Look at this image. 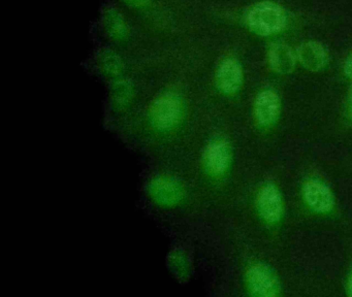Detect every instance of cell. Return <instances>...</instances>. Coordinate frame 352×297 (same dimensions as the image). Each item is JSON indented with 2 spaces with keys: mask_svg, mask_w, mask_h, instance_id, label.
Here are the masks:
<instances>
[{
  "mask_svg": "<svg viewBox=\"0 0 352 297\" xmlns=\"http://www.w3.org/2000/svg\"><path fill=\"white\" fill-rule=\"evenodd\" d=\"M296 59L306 69L318 72L327 66L329 56L327 50L318 41H305L296 49Z\"/></svg>",
  "mask_w": 352,
  "mask_h": 297,
  "instance_id": "ba28073f",
  "label": "cell"
},
{
  "mask_svg": "<svg viewBox=\"0 0 352 297\" xmlns=\"http://www.w3.org/2000/svg\"><path fill=\"white\" fill-rule=\"evenodd\" d=\"M344 72H345L346 76L352 80V53L348 56L345 63H344Z\"/></svg>",
  "mask_w": 352,
  "mask_h": 297,
  "instance_id": "9a60e30c",
  "label": "cell"
},
{
  "mask_svg": "<svg viewBox=\"0 0 352 297\" xmlns=\"http://www.w3.org/2000/svg\"><path fill=\"white\" fill-rule=\"evenodd\" d=\"M126 2L131 6H135V8H141V6H145L150 0H123Z\"/></svg>",
  "mask_w": 352,
  "mask_h": 297,
  "instance_id": "2e32d148",
  "label": "cell"
},
{
  "mask_svg": "<svg viewBox=\"0 0 352 297\" xmlns=\"http://www.w3.org/2000/svg\"><path fill=\"white\" fill-rule=\"evenodd\" d=\"M246 24L257 35L269 36L285 29L287 14L283 8L275 2H259L247 12Z\"/></svg>",
  "mask_w": 352,
  "mask_h": 297,
  "instance_id": "6da1fadb",
  "label": "cell"
},
{
  "mask_svg": "<svg viewBox=\"0 0 352 297\" xmlns=\"http://www.w3.org/2000/svg\"><path fill=\"white\" fill-rule=\"evenodd\" d=\"M296 54L286 43L277 41L272 43L267 51L270 67L280 74H290L296 66Z\"/></svg>",
  "mask_w": 352,
  "mask_h": 297,
  "instance_id": "9c48e42d",
  "label": "cell"
},
{
  "mask_svg": "<svg viewBox=\"0 0 352 297\" xmlns=\"http://www.w3.org/2000/svg\"><path fill=\"white\" fill-rule=\"evenodd\" d=\"M115 93H116V97L118 100H125L129 97V95L131 94V87L126 82H121L116 87Z\"/></svg>",
  "mask_w": 352,
  "mask_h": 297,
  "instance_id": "5bb4252c",
  "label": "cell"
},
{
  "mask_svg": "<svg viewBox=\"0 0 352 297\" xmlns=\"http://www.w3.org/2000/svg\"><path fill=\"white\" fill-rule=\"evenodd\" d=\"M152 195L164 204H176L181 197V189L178 184L172 179H158L152 184Z\"/></svg>",
  "mask_w": 352,
  "mask_h": 297,
  "instance_id": "8fae6325",
  "label": "cell"
},
{
  "mask_svg": "<svg viewBox=\"0 0 352 297\" xmlns=\"http://www.w3.org/2000/svg\"><path fill=\"white\" fill-rule=\"evenodd\" d=\"M102 21L107 32L115 39H122L127 34V25L124 19L114 8H107L102 14Z\"/></svg>",
  "mask_w": 352,
  "mask_h": 297,
  "instance_id": "7c38bea8",
  "label": "cell"
},
{
  "mask_svg": "<svg viewBox=\"0 0 352 297\" xmlns=\"http://www.w3.org/2000/svg\"><path fill=\"white\" fill-rule=\"evenodd\" d=\"M182 113L180 98L173 93H166L156 99L152 105L151 117L156 125L162 128L175 125Z\"/></svg>",
  "mask_w": 352,
  "mask_h": 297,
  "instance_id": "3957f363",
  "label": "cell"
},
{
  "mask_svg": "<svg viewBox=\"0 0 352 297\" xmlns=\"http://www.w3.org/2000/svg\"><path fill=\"white\" fill-rule=\"evenodd\" d=\"M257 210L263 220L269 223L278 222L283 212V201L279 190L273 184L261 188L256 200Z\"/></svg>",
  "mask_w": 352,
  "mask_h": 297,
  "instance_id": "277c9868",
  "label": "cell"
},
{
  "mask_svg": "<svg viewBox=\"0 0 352 297\" xmlns=\"http://www.w3.org/2000/svg\"><path fill=\"white\" fill-rule=\"evenodd\" d=\"M249 290L256 296H276L280 292L277 276L265 264H256L247 272Z\"/></svg>",
  "mask_w": 352,
  "mask_h": 297,
  "instance_id": "7a4b0ae2",
  "label": "cell"
},
{
  "mask_svg": "<svg viewBox=\"0 0 352 297\" xmlns=\"http://www.w3.org/2000/svg\"><path fill=\"white\" fill-rule=\"evenodd\" d=\"M216 80L222 92L234 94L243 84L242 66L234 58H228L218 67Z\"/></svg>",
  "mask_w": 352,
  "mask_h": 297,
  "instance_id": "52a82bcc",
  "label": "cell"
},
{
  "mask_svg": "<svg viewBox=\"0 0 352 297\" xmlns=\"http://www.w3.org/2000/svg\"><path fill=\"white\" fill-rule=\"evenodd\" d=\"M305 200L317 212H331L335 206V198L329 187L318 181H308L302 189Z\"/></svg>",
  "mask_w": 352,
  "mask_h": 297,
  "instance_id": "8992f818",
  "label": "cell"
},
{
  "mask_svg": "<svg viewBox=\"0 0 352 297\" xmlns=\"http://www.w3.org/2000/svg\"><path fill=\"white\" fill-rule=\"evenodd\" d=\"M347 111L348 116L352 119V87L350 88L349 94H348Z\"/></svg>",
  "mask_w": 352,
  "mask_h": 297,
  "instance_id": "e0dca14e",
  "label": "cell"
},
{
  "mask_svg": "<svg viewBox=\"0 0 352 297\" xmlns=\"http://www.w3.org/2000/svg\"><path fill=\"white\" fill-rule=\"evenodd\" d=\"M347 292H348V295H349V296H352V274H351V276H350V278H348Z\"/></svg>",
  "mask_w": 352,
  "mask_h": 297,
  "instance_id": "ac0fdd59",
  "label": "cell"
},
{
  "mask_svg": "<svg viewBox=\"0 0 352 297\" xmlns=\"http://www.w3.org/2000/svg\"><path fill=\"white\" fill-rule=\"evenodd\" d=\"M102 67L106 68L109 72H117L120 69V60L112 52H106L102 56Z\"/></svg>",
  "mask_w": 352,
  "mask_h": 297,
  "instance_id": "4fadbf2b",
  "label": "cell"
},
{
  "mask_svg": "<svg viewBox=\"0 0 352 297\" xmlns=\"http://www.w3.org/2000/svg\"><path fill=\"white\" fill-rule=\"evenodd\" d=\"M281 109L279 95L273 90H265L255 99L254 113L259 125L271 126L277 121Z\"/></svg>",
  "mask_w": 352,
  "mask_h": 297,
  "instance_id": "5b68a950",
  "label": "cell"
},
{
  "mask_svg": "<svg viewBox=\"0 0 352 297\" xmlns=\"http://www.w3.org/2000/svg\"><path fill=\"white\" fill-rule=\"evenodd\" d=\"M230 162V150L224 142H215L208 146L206 164L210 171L216 175L224 173Z\"/></svg>",
  "mask_w": 352,
  "mask_h": 297,
  "instance_id": "30bf717a",
  "label": "cell"
}]
</instances>
